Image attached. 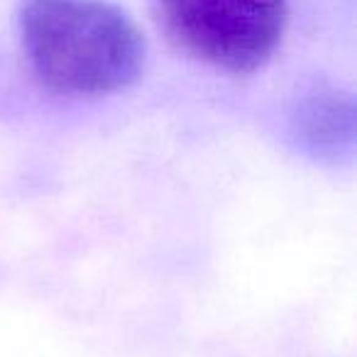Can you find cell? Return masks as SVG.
Here are the masks:
<instances>
[{"instance_id":"6da1fadb","label":"cell","mask_w":357,"mask_h":357,"mask_svg":"<svg viewBox=\"0 0 357 357\" xmlns=\"http://www.w3.org/2000/svg\"><path fill=\"white\" fill-rule=\"evenodd\" d=\"M17 27L32 74L56 96L103 98L142 76L144 37L113 3L27 0Z\"/></svg>"},{"instance_id":"3957f363","label":"cell","mask_w":357,"mask_h":357,"mask_svg":"<svg viewBox=\"0 0 357 357\" xmlns=\"http://www.w3.org/2000/svg\"><path fill=\"white\" fill-rule=\"evenodd\" d=\"M296 144L313 159L342 162L355 149V103L335 89H313L298 98L291 113Z\"/></svg>"},{"instance_id":"7a4b0ae2","label":"cell","mask_w":357,"mask_h":357,"mask_svg":"<svg viewBox=\"0 0 357 357\" xmlns=\"http://www.w3.org/2000/svg\"><path fill=\"white\" fill-rule=\"evenodd\" d=\"M154 13L178 52L228 74L262 69L289 20L287 0H154Z\"/></svg>"}]
</instances>
